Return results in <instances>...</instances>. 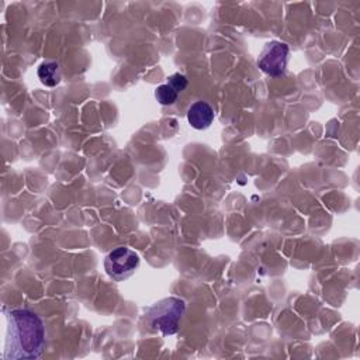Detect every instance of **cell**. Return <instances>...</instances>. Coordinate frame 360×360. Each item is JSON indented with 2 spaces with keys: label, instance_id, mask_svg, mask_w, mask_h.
Wrapping results in <instances>:
<instances>
[{
  "label": "cell",
  "instance_id": "4",
  "mask_svg": "<svg viewBox=\"0 0 360 360\" xmlns=\"http://www.w3.org/2000/svg\"><path fill=\"white\" fill-rule=\"evenodd\" d=\"M288 53H290V48L285 42L270 41L262 49L259 59H257V66L266 75L278 77V76L284 75V72H285L287 62H288Z\"/></svg>",
  "mask_w": 360,
  "mask_h": 360
},
{
  "label": "cell",
  "instance_id": "8",
  "mask_svg": "<svg viewBox=\"0 0 360 360\" xmlns=\"http://www.w3.org/2000/svg\"><path fill=\"white\" fill-rule=\"evenodd\" d=\"M167 84L172 86L177 93H180V91H183V90L187 87L188 80H187V77H186L184 75H181V73H174V75H172V76L167 77Z\"/></svg>",
  "mask_w": 360,
  "mask_h": 360
},
{
  "label": "cell",
  "instance_id": "2",
  "mask_svg": "<svg viewBox=\"0 0 360 360\" xmlns=\"http://www.w3.org/2000/svg\"><path fill=\"white\" fill-rule=\"evenodd\" d=\"M186 312V301L179 297H167L153 304L143 315L142 325L150 333L162 336L174 335Z\"/></svg>",
  "mask_w": 360,
  "mask_h": 360
},
{
  "label": "cell",
  "instance_id": "6",
  "mask_svg": "<svg viewBox=\"0 0 360 360\" xmlns=\"http://www.w3.org/2000/svg\"><path fill=\"white\" fill-rule=\"evenodd\" d=\"M37 73H38V77H39L41 83L48 86V87L56 86L62 79L60 66L56 62H44V63H41L38 66Z\"/></svg>",
  "mask_w": 360,
  "mask_h": 360
},
{
  "label": "cell",
  "instance_id": "5",
  "mask_svg": "<svg viewBox=\"0 0 360 360\" xmlns=\"http://www.w3.org/2000/svg\"><path fill=\"white\" fill-rule=\"evenodd\" d=\"M187 121L194 129H207L214 121V110L207 101H195L187 110Z\"/></svg>",
  "mask_w": 360,
  "mask_h": 360
},
{
  "label": "cell",
  "instance_id": "3",
  "mask_svg": "<svg viewBox=\"0 0 360 360\" xmlns=\"http://www.w3.org/2000/svg\"><path fill=\"white\" fill-rule=\"evenodd\" d=\"M139 267V256L125 246L112 249L104 259L105 273L114 281H124L129 278Z\"/></svg>",
  "mask_w": 360,
  "mask_h": 360
},
{
  "label": "cell",
  "instance_id": "1",
  "mask_svg": "<svg viewBox=\"0 0 360 360\" xmlns=\"http://www.w3.org/2000/svg\"><path fill=\"white\" fill-rule=\"evenodd\" d=\"M45 349V326L31 309L17 308L7 315L6 360L38 359Z\"/></svg>",
  "mask_w": 360,
  "mask_h": 360
},
{
  "label": "cell",
  "instance_id": "7",
  "mask_svg": "<svg viewBox=\"0 0 360 360\" xmlns=\"http://www.w3.org/2000/svg\"><path fill=\"white\" fill-rule=\"evenodd\" d=\"M177 96L179 93L172 87L169 86L167 83L165 84H160L155 89V98L162 104V105H170L173 104L176 100H177Z\"/></svg>",
  "mask_w": 360,
  "mask_h": 360
}]
</instances>
